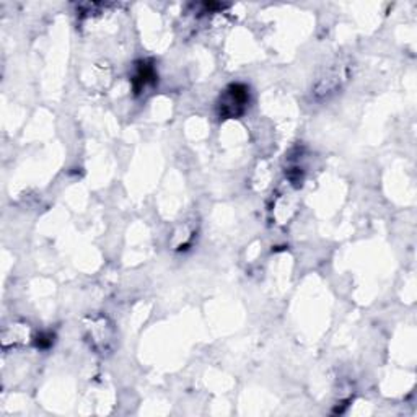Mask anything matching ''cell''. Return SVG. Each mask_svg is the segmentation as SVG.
<instances>
[{
  "label": "cell",
  "mask_w": 417,
  "mask_h": 417,
  "mask_svg": "<svg viewBox=\"0 0 417 417\" xmlns=\"http://www.w3.org/2000/svg\"><path fill=\"white\" fill-rule=\"evenodd\" d=\"M249 103V90L243 83H232L218 101V113L222 118H239L247 111Z\"/></svg>",
  "instance_id": "obj_1"
},
{
  "label": "cell",
  "mask_w": 417,
  "mask_h": 417,
  "mask_svg": "<svg viewBox=\"0 0 417 417\" xmlns=\"http://www.w3.org/2000/svg\"><path fill=\"white\" fill-rule=\"evenodd\" d=\"M155 78V72L152 69V66H147L144 62L142 66L139 67L137 70H135V74L132 77V83H134V90L135 92H142L145 87L149 85L150 82H152Z\"/></svg>",
  "instance_id": "obj_2"
}]
</instances>
